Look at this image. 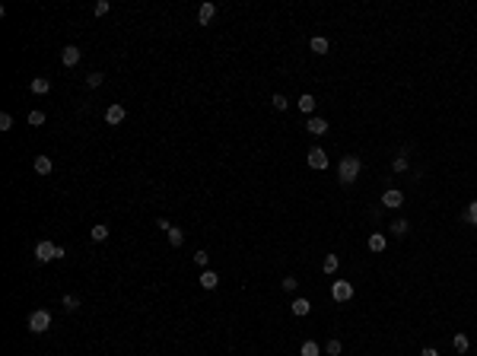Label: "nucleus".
I'll list each match as a JSON object with an SVG mask.
<instances>
[{
  "label": "nucleus",
  "mask_w": 477,
  "mask_h": 356,
  "mask_svg": "<svg viewBox=\"0 0 477 356\" xmlns=\"http://www.w3.org/2000/svg\"><path fill=\"white\" fill-rule=\"evenodd\" d=\"M360 169H363L360 156H350V153H347V156L337 163V178H340V185H353V181L360 178Z\"/></svg>",
  "instance_id": "nucleus-1"
},
{
  "label": "nucleus",
  "mask_w": 477,
  "mask_h": 356,
  "mask_svg": "<svg viewBox=\"0 0 477 356\" xmlns=\"http://www.w3.org/2000/svg\"><path fill=\"white\" fill-rule=\"evenodd\" d=\"M51 328V312L48 308H35V312L29 315V331L32 334H45Z\"/></svg>",
  "instance_id": "nucleus-2"
},
{
  "label": "nucleus",
  "mask_w": 477,
  "mask_h": 356,
  "mask_svg": "<svg viewBox=\"0 0 477 356\" xmlns=\"http://www.w3.org/2000/svg\"><path fill=\"white\" fill-rule=\"evenodd\" d=\"M32 254H35L38 264H48V261H57V245H55V242H38Z\"/></svg>",
  "instance_id": "nucleus-3"
},
{
  "label": "nucleus",
  "mask_w": 477,
  "mask_h": 356,
  "mask_svg": "<svg viewBox=\"0 0 477 356\" xmlns=\"http://www.w3.org/2000/svg\"><path fill=\"white\" fill-rule=\"evenodd\" d=\"M331 299H334V302H350V299H353V283H350V280H334Z\"/></svg>",
  "instance_id": "nucleus-4"
},
{
  "label": "nucleus",
  "mask_w": 477,
  "mask_h": 356,
  "mask_svg": "<svg viewBox=\"0 0 477 356\" xmlns=\"http://www.w3.org/2000/svg\"><path fill=\"white\" fill-rule=\"evenodd\" d=\"M124 118H127V111H124V105H121V102H112L109 109H105V124L118 127V124H121Z\"/></svg>",
  "instance_id": "nucleus-5"
},
{
  "label": "nucleus",
  "mask_w": 477,
  "mask_h": 356,
  "mask_svg": "<svg viewBox=\"0 0 477 356\" xmlns=\"http://www.w3.org/2000/svg\"><path fill=\"white\" fill-rule=\"evenodd\" d=\"M309 165H312L315 172H325L328 169V153L321 150V146H312V150H309Z\"/></svg>",
  "instance_id": "nucleus-6"
},
{
  "label": "nucleus",
  "mask_w": 477,
  "mask_h": 356,
  "mask_svg": "<svg viewBox=\"0 0 477 356\" xmlns=\"http://www.w3.org/2000/svg\"><path fill=\"white\" fill-rule=\"evenodd\" d=\"M401 204H404V194H401L398 188H388V191L382 194V207H388V210H398Z\"/></svg>",
  "instance_id": "nucleus-7"
},
{
  "label": "nucleus",
  "mask_w": 477,
  "mask_h": 356,
  "mask_svg": "<svg viewBox=\"0 0 477 356\" xmlns=\"http://www.w3.org/2000/svg\"><path fill=\"white\" fill-rule=\"evenodd\" d=\"M217 16V3H210V0H204V3L197 6V26H210V19Z\"/></svg>",
  "instance_id": "nucleus-8"
},
{
  "label": "nucleus",
  "mask_w": 477,
  "mask_h": 356,
  "mask_svg": "<svg viewBox=\"0 0 477 356\" xmlns=\"http://www.w3.org/2000/svg\"><path fill=\"white\" fill-rule=\"evenodd\" d=\"M60 64L64 67H77L80 64V48L77 45H67V48L60 51Z\"/></svg>",
  "instance_id": "nucleus-9"
},
{
  "label": "nucleus",
  "mask_w": 477,
  "mask_h": 356,
  "mask_svg": "<svg viewBox=\"0 0 477 356\" xmlns=\"http://www.w3.org/2000/svg\"><path fill=\"white\" fill-rule=\"evenodd\" d=\"M290 312L296 315V318H306V315L312 312V302H309L306 296H299V299H293V302H290Z\"/></svg>",
  "instance_id": "nucleus-10"
},
{
  "label": "nucleus",
  "mask_w": 477,
  "mask_h": 356,
  "mask_svg": "<svg viewBox=\"0 0 477 356\" xmlns=\"http://www.w3.org/2000/svg\"><path fill=\"white\" fill-rule=\"evenodd\" d=\"M309 134H312V137H325L328 134V121L325 118H309Z\"/></svg>",
  "instance_id": "nucleus-11"
},
{
  "label": "nucleus",
  "mask_w": 477,
  "mask_h": 356,
  "mask_svg": "<svg viewBox=\"0 0 477 356\" xmlns=\"http://www.w3.org/2000/svg\"><path fill=\"white\" fill-rule=\"evenodd\" d=\"M166 239H169L172 248H181V245H185V232H181L178 226H169V229H166Z\"/></svg>",
  "instance_id": "nucleus-12"
},
{
  "label": "nucleus",
  "mask_w": 477,
  "mask_h": 356,
  "mask_svg": "<svg viewBox=\"0 0 477 356\" xmlns=\"http://www.w3.org/2000/svg\"><path fill=\"white\" fill-rule=\"evenodd\" d=\"M197 280H200V286H204V290H217V283H220V274H217V271H204Z\"/></svg>",
  "instance_id": "nucleus-13"
},
{
  "label": "nucleus",
  "mask_w": 477,
  "mask_h": 356,
  "mask_svg": "<svg viewBox=\"0 0 477 356\" xmlns=\"http://www.w3.org/2000/svg\"><path fill=\"white\" fill-rule=\"evenodd\" d=\"M29 89L35 92V96H45V92L51 89V80H48V77H35V80L29 83Z\"/></svg>",
  "instance_id": "nucleus-14"
},
{
  "label": "nucleus",
  "mask_w": 477,
  "mask_h": 356,
  "mask_svg": "<svg viewBox=\"0 0 477 356\" xmlns=\"http://www.w3.org/2000/svg\"><path fill=\"white\" fill-rule=\"evenodd\" d=\"M309 48H312L315 55H328V48H331V45H328V38H325V35H315L312 42H309Z\"/></svg>",
  "instance_id": "nucleus-15"
},
{
  "label": "nucleus",
  "mask_w": 477,
  "mask_h": 356,
  "mask_svg": "<svg viewBox=\"0 0 477 356\" xmlns=\"http://www.w3.org/2000/svg\"><path fill=\"white\" fill-rule=\"evenodd\" d=\"M366 245H369V251H385V245H388V242H385V236H382V232H372Z\"/></svg>",
  "instance_id": "nucleus-16"
},
{
  "label": "nucleus",
  "mask_w": 477,
  "mask_h": 356,
  "mask_svg": "<svg viewBox=\"0 0 477 356\" xmlns=\"http://www.w3.org/2000/svg\"><path fill=\"white\" fill-rule=\"evenodd\" d=\"M51 169H55V163H51L48 156H35V172L38 175H51Z\"/></svg>",
  "instance_id": "nucleus-17"
},
{
  "label": "nucleus",
  "mask_w": 477,
  "mask_h": 356,
  "mask_svg": "<svg viewBox=\"0 0 477 356\" xmlns=\"http://www.w3.org/2000/svg\"><path fill=\"white\" fill-rule=\"evenodd\" d=\"M299 111H306V115L315 111V96H312V92H302V96H299Z\"/></svg>",
  "instance_id": "nucleus-18"
},
{
  "label": "nucleus",
  "mask_w": 477,
  "mask_h": 356,
  "mask_svg": "<svg viewBox=\"0 0 477 356\" xmlns=\"http://www.w3.org/2000/svg\"><path fill=\"white\" fill-rule=\"evenodd\" d=\"M452 347H455V350H458V353H468V347H471V340H468V334H455V337H452Z\"/></svg>",
  "instance_id": "nucleus-19"
},
{
  "label": "nucleus",
  "mask_w": 477,
  "mask_h": 356,
  "mask_svg": "<svg viewBox=\"0 0 477 356\" xmlns=\"http://www.w3.org/2000/svg\"><path fill=\"white\" fill-rule=\"evenodd\" d=\"M89 239H92V242H105V239H109V226L96 223V226L89 229Z\"/></svg>",
  "instance_id": "nucleus-20"
},
{
  "label": "nucleus",
  "mask_w": 477,
  "mask_h": 356,
  "mask_svg": "<svg viewBox=\"0 0 477 356\" xmlns=\"http://www.w3.org/2000/svg\"><path fill=\"white\" fill-rule=\"evenodd\" d=\"M299 356H321V347L315 344V340H306V344L299 347Z\"/></svg>",
  "instance_id": "nucleus-21"
},
{
  "label": "nucleus",
  "mask_w": 477,
  "mask_h": 356,
  "mask_svg": "<svg viewBox=\"0 0 477 356\" xmlns=\"http://www.w3.org/2000/svg\"><path fill=\"white\" fill-rule=\"evenodd\" d=\"M461 219H465V223H471V226H477V200H471V204L465 207V213H461Z\"/></svg>",
  "instance_id": "nucleus-22"
},
{
  "label": "nucleus",
  "mask_w": 477,
  "mask_h": 356,
  "mask_svg": "<svg viewBox=\"0 0 477 356\" xmlns=\"http://www.w3.org/2000/svg\"><path fill=\"white\" fill-rule=\"evenodd\" d=\"M321 267H325V274H337L340 258H337V254H325V264H321Z\"/></svg>",
  "instance_id": "nucleus-23"
},
{
  "label": "nucleus",
  "mask_w": 477,
  "mask_h": 356,
  "mask_svg": "<svg viewBox=\"0 0 477 356\" xmlns=\"http://www.w3.org/2000/svg\"><path fill=\"white\" fill-rule=\"evenodd\" d=\"M60 305H64L67 312H77V308H80V296H73V293H67V296L60 299Z\"/></svg>",
  "instance_id": "nucleus-24"
},
{
  "label": "nucleus",
  "mask_w": 477,
  "mask_h": 356,
  "mask_svg": "<svg viewBox=\"0 0 477 356\" xmlns=\"http://www.w3.org/2000/svg\"><path fill=\"white\" fill-rule=\"evenodd\" d=\"M392 169L398 172V175H401V172H407V150L401 153V156H394V159H392Z\"/></svg>",
  "instance_id": "nucleus-25"
},
{
  "label": "nucleus",
  "mask_w": 477,
  "mask_h": 356,
  "mask_svg": "<svg viewBox=\"0 0 477 356\" xmlns=\"http://www.w3.org/2000/svg\"><path fill=\"white\" fill-rule=\"evenodd\" d=\"M271 102H274V109H277V111H286V105H290V99H286L283 92H274V99H271Z\"/></svg>",
  "instance_id": "nucleus-26"
},
{
  "label": "nucleus",
  "mask_w": 477,
  "mask_h": 356,
  "mask_svg": "<svg viewBox=\"0 0 477 356\" xmlns=\"http://www.w3.org/2000/svg\"><path fill=\"white\" fill-rule=\"evenodd\" d=\"M388 229H392V232H394V236H404V232H407V229H411V226H407V219H394V223H392V226H388Z\"/></svg>",
  "instance_id": "nucleus-27"
},
{
  "label": "nucleus",
  "mask_w": 477,
  "mask_h": 356,
  "mask_svg": "<svg viewBox=\"0 0 477 356\" xmlns=\"http://www.w3.org/2000/svg\"><path fill=\"white\" fill-rule=\"evenodd\" d=\"M340 350H344V347H340V340H328V344H325V353L328 356H340Z\"/></svg>",
  "instance_id": "nucleus-28"
},
{
  "label": "nucleus",
  "mask_w": 477,
  "mask_h": 356,
  "mask_svg": "<svg viewBox=\"0 0 477 356\" xmlns=\"http://www.w3.org/2000/svg\"><path fill=\"white\" fill-rule=\"evenodd\" d=\"M29 124H32V127L45 124V111H38V109H35V111H29Z\"/></svg>",
  "instance_id": "nucleus-29"
},
{
  "label": "nucleus",
  "mask_w": 477,
  "mask_h": 356,
  "mask_svg": "<svg viewBox=\"0 0 477 356\" xmlns=\"http://www.w3.org/2000/svg\"><path fill=\"white\" fill-rule=\"evenodd\" d=\"M102 73H89V77H86V86H89V89H96V86H102Z\"/></svg>",
  "instance_id": "nucleus-30"
},
{
  "label": "nucleus",
  "mask_w": 477,
  "mask_h": 356,
  "mask_svg": "<svg viewBox=\"0 0 477 356\" xmlns=\"http://www.w3.org/2000/svg\"><path fill=\"white\" fill-rule=\"evenodd\" d=\"M194 264H197V267H207V264H210V254H207V251H194Z\"/></svg>",
  "instance_id": "nucleus-31"
},
{
  "label": "nucleus",
  "mask_w": 477,
  "mask_h": 356,
  "mask_svg": "<svg viewBox=\"0 0 477 356\" xmlns=\"http://www.w3.org/2000/svg\"><path fill=\"white\" fill-rule=\"evenodd\" d=\"M0 131H13V115H10V111L0 115Z\"/></svg>",
  "instance_id": "nucleus-32"
},
{
  "label": "nucleus",
  "mask_w": 477,
  "mask_h": 356,
  "mask_svg": "<svg viewBox=\"0 0 477 356\" xmlns=\"http://www.w3.org/2000/svg\"><path fill=\"white\" fill-rule=\"evenodd\" d=\"M109 10H112V3H109V0H96V16H105Z\"/></svg>",
  "instance_id": "nucleus-33"
},
{
  "label": "nucleus",
  "mask_w": 477,
  "mask_h": 356,
  "mask_svg": "<svg viewBox=\"0 0 477 356\" xmlns=\"http://www.w3.org/2000/svg\"><path fill=\"white\" fill-rule=\"evenodd\" d=\"M296 286H299V283H296V277H283V290H286V293H293Z\"/></svg>",
  "instance_id": "nucleus-34"
},
{
  "label": "nucleus",
  "mask_w": 477,
  "mask_h": 356,
  "mask_svg": "<svg viewBox=\"0 0 477 356\" xmlns=\"http://www.w3.org/2000/svg\"><path fill=\"white\" fill-rule=\"evenodd\" d=\"M420 356H439V350H436V347H426V350H423Z\"/></svg>",
  "instance_id": "nucleus-35"
}]
</instances>
